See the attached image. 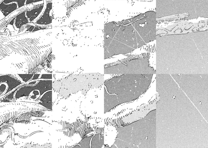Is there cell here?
<instances>
[{
    "mask_svg": "<svg viewBox=\"0 0 208 148\" xmlns=\"http://www.w3.org/2000/svg\"><path fill=\"white\" fill-rule=\"evenodd\" d=\"M156 74H208L191 36L186 34L156 36Z\"/></svg>",
    "mask_w": 208,
    "mask_h": 148,
    "instance_id": "6da1fadb",
    "label": "cell"
},
{
    "mask_svg": "<svg viewBox=\"0 0 208 148\" xmlns=\"http://www.w3.org/2000/svg\"><path fill=\"white\" fill-rule=\"evenodd\" d=\"M156 19L149 11L120 21L106 24L104 59L129 53L156 40Z\"/></svg>",
    "mask_w": 208,
    "mask_h": 148,
    "instance_id": "7a4b0ae2",
    "label": "cell"
},
{
    "mask_svg": "<svg viewBox=\"0 0 208 148\" xmlns=\"http://www.w3.org/2000/svg\"><path fill=\"white\" fill-rule=\"evenodd\" d=\"M44 37L25 36L0 40V58L8 57L10 68L18 74H28L41 65L51 52Z\"/></svg>",
    "mask_w": 208,
    "mask_h": 148,
    "instance_id": "3957f363",
    "label": "cell"
},
{
    "mask_svg": "<svg viewBox=\"0 0 208 148\" xmlns=\"http://www.w3.org/2000/svg\"><path fill=\"white\" fill-rule=\"evenodd\" d=\"M104 75L100 73L72 75L54 80L52 88L61 97L67 98L79 91L85 95L90 89L101 87L104 84Z\"/></svg>",
    "mask_w": 208,
    "mask_h": 148,
    "instance_id": "277c9868",
    "label": "cell"
},
{
    "mask_svg": "<svg viewBox=\"0 0 208 148\" xmlns=\"http://www.w3.org/2000/svg\"><path fill=\"white\" fill-rule=\"evenodd\" d=\"M153 74H122L113 77L104 82L108 92L118 95L124 90L131 91L137 87L138 92L142 94L147 89L151 82Z\"/></svg>",
    "mask_w": 208,
    "mask_h": 148,
    "instance_id": "5b68a950",
    "label": "cell"
},
{
    "mask_svg": "<svg viewBox=\"0 0 208 148\" xmlns=\"http://www.w3.org/2000/svg\"><path fill=\"white\" fill-rule=\"evenodd\" d=\"M149 58L132 59L118 64L105 65V74H156L155 70L149 65Z\"/></svg>",
    "mask_w": 208,
    "mask_h": 148,
    "instance_id": "8992f818",
    "label": "cell"
},
{
    "mask_svg": "<svg viewBox=\"0 0 208 148\" xmlns=\"http://www.w3.org/2000/svg\"><path fill=\"white\" fill-rule=\"evenodd\" d=\"M194 0H156V18L195 11Z\"/></svg>",
    "mask_w": 208,
    "mask_h": 148,
    "instance_id": "52a82bcc",
    "label": "cell"
},
{
    "mask_svg": "<svg viewBox=\"0 0 208 148\" xmlns=\"http://www.w3.org/2000/svg\"><path fill=\"white\" fill-rule=\"evenodd\" d=\"M179 85L184 92L191 89L201 94L208 93V74H181Z\"/></svg>",
    "mask_w": 208,
    "mask_h": 148,
    "instance_id": "ba28073f",
    "label": "cell"
},
{
    "mask_svg": "<svg viewBox=\"0 0 208 148\" xmlns=\"http://www.w3.org/2000/svg\"><path fill=\"white\" fill-rule=\"evenodd\" d=\"M156 90L160 94H165L174 97L179 88L170 75L156 74Z\"/></svg>",
    "mask_w": 208,
    "mask_h": 148,
    "instance_id": "9c48e42d",
    "label": "cell"
},
{
    "mask_svg": "<svg viewBox=\"0 0 208 148\" xmlns=\"http://www.w3.org/2000/svg\"><path fill=\"white\" fill-rule=\"evenodd\" d=\"M204 62L208 63V30L190 32Z\"/></svg>",
    "mask_w": 208,
    "mask_h": 148,
    "instance_id": "30bf717a",
    "label": "cell"
},
{
    "mask_svg": "<svg viewBox=\"0 0 208 148\" xmlns=\"http://www.w3.org/2000/svg\"><path fill=\"white\" fill-rule=\"evenodd\" d=\"M23 83L16 74H1L0 95H5Z\"/></svg>",
    "mask_w": 208,
    "mask_h": 148,
    "instance_id": "8fae6325",
    "label": "cell"
},
{
    "mask_svg": "<svg viewBox=\"0 0 208 148\" xmlns=\"http://www.w3.org/2000/svg\"><path fill=\"white\" fill-rule=\"evenodd\" d=\"M133 129L130 145L138 146L141 139L147 138L145 120L144 118L132 123Z\"/></svg>",
    "mask_w": 208,
    "mask_h": 148,
    "instance_id": "7c38bea8",
    "label": "cell"
},
{
    "mask_svg": "<svg viewBox=\"0 0 208 148\" xmlns=\"http://www.w3.org/2000/svg\"><path fill=\"white\" fill-rule=\"evenodd\" d=\"M26 0H2L1 1L0 9L5 16L16 9L26 5Z\"/></svg>",
    "mask_w": 208,
    "mask_h": 148,
    "instance_id": "4fadbf2b",
    "label": "cell"
},
{
    "mask_svg": "<svg viewBox=\"0 0 208 148\" xmlns=\"http://www.w3.org/2000/svg\"><path fill=\"white\" fill-rule=\"evenodd\" d=\"M174 98L176 108L184 111L194 105L180 88Z\"/></svg>",
    "mask_w": 208,
    "mask_h": 148,
    "instance_id": "5bb4252c",
    "label": "cell"
},
{
    "mask_svg": "<svg viewBox=\"0 0 208 148\" xmlns=\"http://www.w3.org/2000/svg\"><path fill=\"white\" fill-rule=\"evenodd\" d=\"M25 10L20 12L13 18L7 25L9 24L12 25L16 31L21 30L23 26L27 23L29 21L25 14Z\"/></svg>",
    "mask_w": 208,
    "mask_h": 148,
    "instance_id": "9a60e30c",
    "label": "cell"
},
{
    "mask_svg": "<svg viewBox=\"0 0 208 148\" xmlns=\"http://www.w3.org/2000/svg\"><path fill=\"white\" fill-rule=\"evenodd\" d=\"M119 105L117 95L110 94L104 88V113L108 112Z\"/></svg>",
    "mask_w": 208,
    "mask_h": 148,
    "instance_id": "2e32d148",
    "label": "cell"
},
{
    "mask_svg": "<svg viewBox=\"0 0 208 148\" xmlns=\"http://www.w3.org/2000/svg\"><path fill=\"white\" fill-rule=\"evenodd\" d=\"M196 14L198 17H208V0H194Z\"/></svg>",
    "mask_w": 208,
    "mask_h": 148,
    "instance_id": "e0dca14e",
    "label": "cell"
},
{
    "mask_svg": "<svg viewBox=\"0 0 208 148\" xmlns=\"http://www.w3.org/2000/svg\"><path fill=\"white\" fill-rule=\"evenodd\" d=\"M46 8L43 13L35 22V23L40 25H47L52 22L50 16V11L52 9V3L50 1H47Z\"/></svg>",
    "mask_w": 208,
    "mask_h": 148,
    "instance_id": "ac0fdd59",
    "label": "cell"
},
{
    "mask_svg": "<svg viewBox=\"0 0 208 148\" xmlns=\"http://www.w3.org/2000/svg\"><path fill=\"white\" fill-rule=\"evenodd\" d=\"M44 2L34 5L28 10H25V14L29 22L34 21L40 14L44 7Z\"/></svg>",
    "mask_w": 208,
    "mask_h": 148,
    "instance_id": "d6986e66",
    "label": "cell"
},
{
    "mask_svg": "<svg viewBox=\"0 0 208 148\" xmlns=\"http://www.w3.org/2000/svg\"><path fill=\"white\" fill-rule=\"evenodd\" d=\"M159 100L169 110L172 111L176 108L174 98L165 94H159Z\"/></svg>",
    "mask_w": 208,
    "mask_h": 148,
    "instance_id": "ffe728a7",
    "label": "cell"
},
{
    "mask_svg": "<svg viewBox=\"0 0 208 148\" xmlns=\"http://www.w3.org/2000/svg\"><path fill=\"white\" fill-rule=\"evenodd\" d=\"M145 122L147 138H154L156 136V119L151 120L146 119Z\"/></svg>",
    "mask_w": 208,
    "mask_h": 148,
    "instance_id": "44dd1931",
    "label": "cell"
},
{
    "mask_svg": "<svg viewBox=\"0 0 208 148\" xmlns=\"http://www.w3.org/2000/svg\"><path fill=\"white\" fill-rule=\"evenodd\" d=\"M185 93L194 105L200 103L205 95L208 93L200 94L196 90L191 89Z\"/></svg>",
    "mask_w": 208,
    "mask_h": 148,
    "instance_id": "7402d4cb",
    "label": "cell"
},
{
    "mask_svg": "<svg viewBox=\"0 0 208 148\" xmlns=\"http://www.w3.org/2000/svg\"><path fill=\"white\" fill-rule=\"evenodd\" d=\"M85 1L82 0L75 1L68 0L65 2V5L66 8V15L69 17L72 12L79 6L85 4Z\"/></svg>",
    "mask_w": 208,
    "mask_h": 148,
    "instance_id": "603a6c76",
    "label": "cell"
},
{
    "mask_svg": "<svg viewBox=\"0 0 208 148\" xmlns=\"http://www.w3.org/2000/svg\"><path fill=\"white\" fill-rule=\"evenodd\" d=\"M133 94L131 91L124 89L121 93L117 95L119 104L134 100Z\"/></svg>",
    "mask_w": 208,
    "mask_h": 148,
    "instance_id": "cb8c5ba5",
    "label": "cell"
},
{
    "mask_svg": "<svg viewBox=\"0 0 208 148\" xmlns=\"http://www.w3.org/2000/svg\"><path fill=\"white\" fill-rule=\"evenodd\" d=\"M104 144V136L99 133L96 134L93 136L91 143V148H101Z\"/></svg>",
    "mask_w": 208,
    "mask_h": 148,
    "instance_id": "d4e9b609",
    "label": "cell"
},
{
    "mask_svg": "<svg viewBox=\"0 0 208 148\" xmlns=\"http://www.w3.org/2000/svg\"><path fill=\"white\" fill-rule=\"evenodd\" d=\"M138 147L139 148H156V137L141 140Z\"/></svg>",
    "mask_w": 208,
    "mask_h": 148,
    "instance_id": "484cf974",
    "label": "cell"
},
{
    "mask_svg": "<svg viewBox=\"0 0 208 148\" xmlns=\"http://www.w3.org/2000/svg\"><path fill=\"white\" fill-rule=\"evenodd\" d=\"M194 106L201 114L204 119L208 122V103H200Z\"/></svg>",
    "mask_w": 208,
    "mask_h": 148,
    "instance_id": "4316f807",
    "label": "cell"
},
{
    "mask_svg": "<svg viewBox=\"0 0 208 148\" xmlns=\"http://www.w3.org/2000/svg\"><path fill=\"white\" fill-rule=\"evenodd\" d=\"M93 134L88 137L86 136L83 138L73 148H90V143L91 139Z\"/></svg>",
    "mask_w": 208,
    "mask_h": 148,
    "instance_id": "83f0119b",
    "label": "cell"
},
{
    "mask_svg": "<svg viewBox=\"0 0 208 148\" xmlns=\"http://www.w3.org/2000/svg\"><path fill=\"white\" fill-rule=\"evenodd\" d=\"M116 138L130 143L131 138L132 132L124 131L118 132Z\"/></svg>",
    "mask_w": 208,
    "mask_h": 148,
    "instance_id": "f1b7e54d",
    "label": "cell"
},
{
    "mask_svg": "<svg viewBox=\"0 0 208 148\" xmlns=\"http://www.w3.org/2000/svg\"><path fill=\"white\" fill-rule=\"evenodd\" d=\"M52 94L51 90L45 93L44 98H41L42 100L44 101V106L50 110L52 109Z\"/></svg>",
    "mask_w": 208,
    "mask_h": 148,
    "instance_id": "f546056e",
    "label": "cell"
},
{
    "mask_svg": "<svg viewBox=\"0 0 208 148\" xmlns=\"http://www.w3.org/2000/svg\"><path fill=\"white\" fill-rule=\"evenodd\" d=\"M114 144L118 148H129L130 143L116 138Z\"/></svg>",
    "mask_w": 208,
    "mask_h": 148,
    "instance_id": "4dcf8cb0",
    "label": "cell"
},
{
    "mask_svg": "<svg viewBox=\"0 0 208 148\" xmlns=\"http://www.w3.org/2000/svg\"><path fill=\"white\" fill-rule=\"evenodd\" d=\"M156 109L150 112L144 118L146 119L153 120L156 119Z\"/></svg>",
    "mask_w": 208,
    "mask_h": 148,
    "instance_id": "1f68e13d",
    "label": "cell"
},
{
    "mask_svg": "<svg viewBox=\"0 0 208 148\" xmlns=\"http://www.w3.org/2000/svg\"><path fill=\"white\" fill-rule=\"evenodd\" d=\"M170 75L177 83L179 84L180 81L181 74H171Z\"/></svg>",
    "mask_w": 208,
    "mask_h": 148,
    "instance_id": "d6a6232c",
    "label": "cell"
},
{
    "mask_svg": "<svg viewBox=\"0 0 208 148\" xmlns=\"http://www.w3.org/2000/svg\"><path fill=\"white\" fill-rule=\"evenodd\" d=\"M42 1L41 0H26V5L33 3H35Z\"/></svg>",
    "mask_w": 208,
    "mask_h": 148,
    "instance_id": "836d02e7",
    "label": "cell"
},
{
    "mask_svg": "<svg viewBox=\"0 0 208 148\" xmlns=\"http://www.w3.org/2000/svg\"><path fill=\"white\" fill-rule=\"evenodd\" d=\"M142 94L139 92L134 93L133 94L134 99L135 100L138 98Z\"/></svg>",
    "mask_w": 208,
    "mask_h": 148,
    "instance_id": "e575fe53",
    "label": "cell"
},
{
    "mask_svg": "<svg viewBox=\"0 0 208 148\" xmlns=\"http://www.w3.org/2000/svg\"><path fill=\"white\" fill-rule=\"evenodd\" d=\"M129 148H138V146L135 145H130Z\"/></svg>",
    "mask_w": 208,
    "mask_h": 148,
    "instance_id": "d590c367",
    "label": "cell"
},
{
    "mask_svg": "<svg viewBox=\"0 0 208 148\" xmlns=\"http://www.w3.org/2000/svg\"><path fill=\"white\" fill-rule=\"evenodd\" d=\"M111 147V148H117V147H116V146L115 145V144H114L113 145H112V147Z\"/></svg>",
    "mask_w": 208,
    "mask_h": 148,
    "instance_id": "8d00e7d4",
    "label": "cell"
},
{
    "mask_svg": "<svg viewBox=\"0 0 208 148\" xmlns=\"http://www.w3.org/2000/svg\"></svg>",
    "mask_w": 208,
    "mask_h": 148,
    "instance_id": "74e56055",
    "label": "cell"
},
{
    "mask_svg": "<svg viewBox=\"0 0 208 148\" xmlns=\"http://www.w3.org/2000/svg\"></svg>",
    "mask_w": 208,
    "mask_h": 148,
    "instance_id": "f35d334b",
    "label": "cell"
}]
</instances>
